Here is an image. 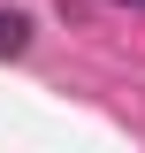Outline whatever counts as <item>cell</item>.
<instances>
[{"label": "cell", "mask_w": 145, "mask_h": 153, "mask_svg": "<svg viewBox=\"0 0 145 153\" xmlns=\"http://www.w3.org/2000/svg\"><path fill=\"white\" fill-rule=\"evenodd\" d=\"M23 46H31V16L23 8H0V61H16Z\"/></svg>", "instance_id": "cell-1"}, {"label": "cell", "mask_w": 145, "mask_h": 153, "mask_svg": "<svg viewBox=\"0 0 145 153\" xmlns=\"http://www.w3.org/2000/svg\"><path fill=\"white\" fill-rule=\"evenodd\" d=\"M122 8H145V0H122Z\"/></svg>", "instance_id": "cell-2"}]
</instances>
